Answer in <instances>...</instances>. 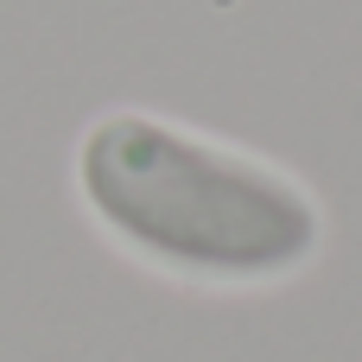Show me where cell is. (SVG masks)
Here are the masks:
<instances>
[{"label": "cell", "mask_w": 362, "mask_h": 362, "mask_svg": "<svg viewBox=\"0 0 362 362\" xmlns=\"http://www.w3.org/2000/svg\"><path fill=\"white\" fill-rule=\"evenodd\" d=\"M70 185L127 261L178 286H286L325 255V204L299 172L153 108L95 115L76 134Z\"/></svg>", "instance_id": "obj_1"}]
</instances>
